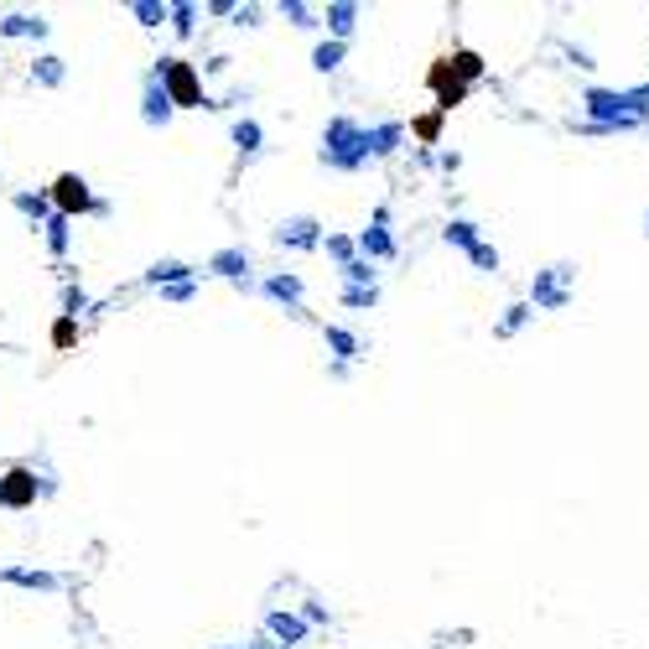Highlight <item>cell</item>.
Returning a JSON list of instances; mask_svg holds the SVG:
<instances>
[{"label": "cell", "mask_w": 649, "mask_h": 649, "mask_svg": "<svg viewBox=\"0 0 649 649\" xmlns=\"http://www.w3.org/2000/svg\"><path fill=\"white\" fill-rule=\"evenodd\" d=\"M452 68H457V78H478V73H483L478 53H457V58H452Z\"/></svg>", "instance_id": "5"}, {"label": "cell", "mask_w": 649, "mask_h": 649, "mask_svg": "<svg viewBox=\"0 0 649 649\" xmlns=\"http://www.w3.org/2000/svg\"><path fill=\"white\" fill-rule=\"evenodd\" d=\"M53 198H58V208H68V213L89 203V193H84V182L78 177H58V193H53Z\"/></svg>", "instance_id": "2"}, {"label": "cell", "mask_w": 649, "mask_h": 649, "mask_svg": "<svg viewBox=\"0 0 649 649\" xmlns=\"http://www.w3.org/2000/svg\"><path fill=\"white\" fill-rule=\"evenodd\" d=\"M431 89H437V99H442V110H452V104H463V78H457V68H452V58L431 68Z\"/></svg>", "instance_id": "1"}, {"label": "cell", "mask_w": 649, "mask_h": 649, "mask_svg": "<svg viewBox=\"0 0 649 649\" xmlns=\"http://www.w3.org/2000/svg\"><path fill=\"white\" fill-rule=\"evenodd\" d=\"M0 499L5 504H27L31 499V472H11V483L0 489Z\"/></svg>", "instance_id": "4"}, {"label": "cell", "mask_w": 649, "mask_h": 649, "mask_svg": "<svg viewBox=\"0 0 649 649\" xmlns=\"http://www.w3.org/2000/svg\"><path fill=\"white\" fill-rule=\"evenodd\" d=\"M172 94H177L182 104H198V84H193V73L182 62H172Z\"/></svg>", "instance_id": "3"}]
</instances>
